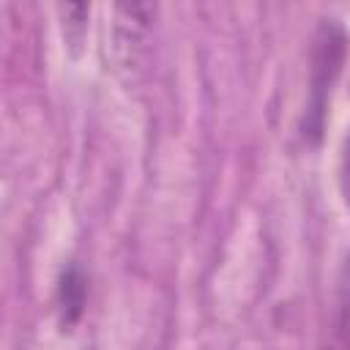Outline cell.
I'll list each match as a JSON object with an SVG mask.
<instances>
[{"label":"cell","instance_id":"obj_1","mask_svg":"<svg viewBox=\"0 0 350 350\" xmlns=\"http://www.w3.org/2000/svg\"><path fill=\"white\" fill-rule=\"evenodd\" d=\"M347 44L350 38L339 19L317 22L314 36H312V49H309V85H306L309 90H306V104L301 115V137L309 145H320L323 139L331 93L345 68Z\"/></svg>","mask_w":350,"mask_h":350},{"label":"cell","instance_id":"obj_2","mask_svg":"<svg viewBox=\"0 0 350 350\" xmlns=\"http://www.w3.org/2000/svg\"><path fill=\"white\" fill-rule=\"evenodd\" d=\"M320 350H350V254L342 262V271L336 276L331 314L323 331Z\"/></svg>","mask_w":350,"mask_h":350},{"label":"cell","instance_id":"obj_3","mask_svg":"<svg viewBox=\"0 0 350 350\" xmlns=\"http://www.w3.org/2000/svg\"><path fill=\"white\" fill-rule=\"evenodd\" d=\"M55 304H57V320H60V328L63 331H71L82 314H85V304H88V276L85 271L71 262L60 271V279H57V295H55Z\"/></svg>","mask_w":350,"mask_h":350},{"label":"cell","instance_id":"obj_4","mask_svg":"<svg viewBox=\"0 0 350 350\" xmlns=\"http://www.w3.org/2000/svg\"><path fill=\"white\" fill-rule=\"evenodd\" d=\"M57 11L63 14V36H66V44L77 55V46L82 44L85 30H88V14H90V8L88 5H60Z\"/></svg>","mask_w":350,"mask_h":350},{"label":"cell","instance_id":"obj_5","mask_svg":"<svg viewBox=\"0 0 350 350\" xmlns=\"http://www.w3.org/2000/svg\"><path fill=\"white\" fill-rule=\"evenodd\" d=\"M339 194L345 200V205L350 208V131L342 142V153H339Z\"/></svg>","mask_w":350,"mask_h":350}]
</instances>
